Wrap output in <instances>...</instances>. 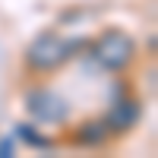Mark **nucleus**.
Masks as SVG:
<instances>
[{
    "label": "nucleus",
    "instance_id": "obj_3",
    "mask_svg": "<svg viewBox=\"0 0 158 158\" xmlns=\"http://www.w3.org/2000/svg\"><path fill=\"white\" fill-rule=\"evenodd\" d=\"M29 114L35 117L38 123H63L67 120V104H63V98H57L54 92H44V89H35L29 92Z\"/></svg>",
    "mask_w": 158,
    "mask_h": 158
},
{
    "label": "nucleus",
    "instance_id": "obj_6",
    "mask_svg": "<svg viewBox=\"0 0 158 158\" xmlns=\"http://www.w3.org/2000/svg\"><path fill=\"white\" fill-rule=\"evenodd\" d=\"M16 136L25 142V146H32V149H41V152L54 146V142H51L44 133H38V130H35L32 123H19V127H16Z\"/></svg>",
    "mask_w": 158,
    "mask_h": 158
},
{
    "label": "nucleus",
    "instance_id": "obj_7",
    "mask_svg": "<svg viewBox=\"0 0 158 158\" xmlns=\"http://www.w3.org/2000/svg\"><path fill=\"white\" fill-rule=\"evenodd\" d=\"M13 155V142L10 139H0V158H10Z\"/></svg>",
    "mask_w": 158,
    "mask_h": 158
},
{
    "label": "nucleus",
    "instance_id": "obj_4",
    "mask_svg": "<svg viewBox=\"0 0 158 158\" xmlns=\"http://www.w3.org/2000/svg\"><path fill=\"white\" fill-rule=\"evenodd\" d=\"M136 120H139V104L136 101H117L111 108V114L104 117V123H108L111 133H123V130L136 127Z\"/></svg>",
    "mask_w": 158,
    "mask_h": 158
},
{
    "label": "nucleus",
    "instance_id": "obj_5",
    "mask_svg": "<svg viewBox=\"0 0 158 158\" xmlns=\"http://www.w3.org/2000/svg\"><path fill=\"white\" fill-rule=\"evenodd\" d=\"M108 136H111V130H108V123H104V120H89V123H82V127L73 133V139L79 142V146H85V149L104 146Z\"/></svg>",
    "mask_w": 158,
    "mask_h": 158
},
{
    "label": "nucleus",
    "instance_id": "obj_2",
    "mask_svg": "<svg viewBox=\"0 0 158 158\" xmlns=\"http://www.w3.org/2000/svg\"><path fill=\"white\" fill-rule=\"evenodd\" d=\"M92 54H95V60L101 63V67L120 70V67H127V63L133 60V41H130L127 32H120V29H108V32H104L98 41H95Z\"/></svg>",
    "mask_w": 158,
    "mask_h": 158
},
{
    "label": "nucleus",
    "instance_id": "obj_1",
    "mask_svg": "<svg viewBox=\"0 0 158 158\" xmlns=\"http://www.w3.org/2000/svg\"><path fill=\"white\" fill-rule=\"evenodd\" d=\"M70 51H73V44H67L60 35L48 32V35H38L35 41L29 44V51H25V63H29L32 70L48 73V70L60 67V63L70 57Z\"/></svg>",
    "mask_w": 158,
    "mask_h": 158
}]
</instances>
